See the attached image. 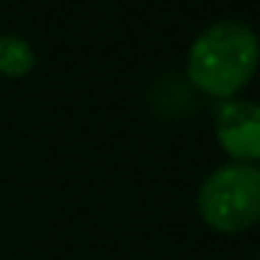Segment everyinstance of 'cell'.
<instances>
[{
	"instance_id": "3957f363",
	"label": "cell",
	"mask_w": 260,
	"mask_h": 260,
	"mask_svg": "<svg viewBox=\"0 0 260 260\" xmlns=\"http://www.w3.org/2000/svg\"><path fill=\"white\" fill-rule=\"evenodd\" d=\"M215 137L232 162L260 159V104L226 98L215 107Z\"/></svg>"
},
{
	"instance_id": "5b68a950",
	"label": "cell",
	"mask_w": 260,
	"mask_h": 260,
	"mask_svg": "<svg viewBox=\"0 0 260 260\" xmlns=\"http://www.w3.org/2000/svg\"><path fill=\"white\" fill-rule=\"evenodd\" d=\"M254 168H257V174H260V159H257V165H254Z\"/></svg>"
},
{
	"instance_id": "7a4b0ae2",
	"label": "cell",
	"mask_w": 260,
	"mask_h": 260,
	"mask_svg": "<svg viewBox=\"0 0 260 260\" xmlns=\"http://www.w3.org/2000/svg\"><path fill=\"white\" fill-rule=\"evenodd\" d=\"M196 210L215 232L235 235L260 221V174L249 162L210 171L196 193Z\"/></svg>"
},
{
	"instance_id": "277c9868",
	"label": "cell",
	"mask_w": 260,
	"mask_h": 260,
	"mask_svg": "<svg viewBox=\"0 0 260 260\" xmlns=\"http://www.w3.org/2000/svg\"><path fill=\"white\" fill-rule=\"evenodd\" d=\"M37 64V53L28 40L17 34H0V76L25 79Z\"/></svg>"
},
{
	"instance_id": "6da1fadb",
	"label": "cell",
	"mask_w": 260,
	"mask_h": 260,
	"mask_svg": "<svg viewBox=\"0 0 260 260\" xmlns=\"http://www.w3.org/2000/svg\"><path fill=\"white\" fill-rule=\"evenodd\" d=\"M260 68V40L241 20H218L193 40L185 73L210 98H235Z\"/></svg>"
}]
</instances>
